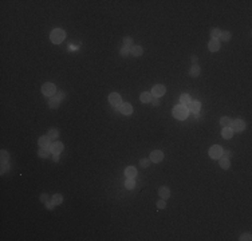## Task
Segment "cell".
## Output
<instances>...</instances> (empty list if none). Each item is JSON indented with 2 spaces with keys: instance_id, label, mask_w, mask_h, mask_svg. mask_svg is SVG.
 <instances>
[{
  "instance_id": "3",
  "label": "cell",
  "mask_w": 252,
  "mask_h": 241,
  "mask_svg": "<svg viewBox=\"0 0 252 241\" xmlns=\"http://www.w3.org/2000/svg\"><path fill=\"white\" fill-rule=\"evenodd\" d=\"M42 93L44 94V95L47 97H54L56 94V87L54 83H51V82H48V83H44L42 87Z\"/></svg>"
},
{
  "instance_id": "7",
  "label": "cell",
  "mask_w": 252,
  "mask_h": 241,
  "mask_svg": "<svg viewBox=\"0 0 252 241\" xmlns=\"http://www.w3.org/2000/svg\"><path fill=\"white\" fill-rule=\"evenodd\" d=\"M165 93H166V89H165V86H162V84H156V86L151 89V95L157 97V98L162 97Z\"/></svg>"
},
{
  "instance_id": "29",
  "label": "cell",
  "mask_w": 252,
  "mask_h": 241,
  "mask_svg": "<svg viewBox=\"0 0 252 241\" xmlns=\"http://www.w3.org/2000/svg\"><path fill=\"white\" fill-rule=\"evenodd\" d=\"M1 163H9V154L6 150H1Z\"/></svg>"
},
{
  "instance_id": "16",
  "label": "cell",
  "mask_w": 252,
  "mask_h": 241,
  "mask_svg": "<svg viewBox=\"0 0 252 241\" xmlns=\"http://www.w3.org/2000/svg\"><path fill=\"white\" fill-rule=\"evenodd\" d=\"M188 107H189V110H191V111L199 113L200 110H201V103H200V102H197V101H192Z\"/></svg>"
},
{
  "instance_id": "4",
  "label": "cell",
  "mask_w": 252,
  "mask_h": 241,
  "mask_svg": "<svg viewBox=\"0 0 252 241\" xmlns=\"http://www.w3.org/2000/svg\"><path fill=\"white\" fill-rule=\"evenodd\" d=\"M231 129H232V131H236V133H241L244 131V129H245V122H244L243 119H235L231 122Z\"/></svg>"
},
{
  "instance_id": "20",
  "label": "cell",
  "mask_w": 252,
  "mask_h": 241,
  "mask_svg": "<svg viewBox=\"0 0 252 241\" xmlns=\"http://www.w3.org/2000/svg\"><path fill=\"white\" fill-rule=\"evenodd\" d=\"M200 71H201V70H200L199 66H197V65H193V66L191 67V70H189V75L193 76V78H196V76L200 75Z\"/></svg>"
},
{
  "instance_id": "1",
  "label": "cell",
  "mask_w": 252,
  "mask_h": 241,
  "mask_svg": "<svg viewBox=\"0 0 252 241\" xmlns=\"http://www.w3.org/2000/svg\"><path fill=\"white\" fill-rule=\"evenodd\" d=\"M51 38V42L55 43V44H59V43H62L63 40H65L66 38V32L62 30V28H55L52 32H51L50 35Z\"/></svg>"
},
{
  "instance_id": "38",
  "label": "cell",
  "mask_w": 252,
  "mask_h": 241,
  "mask_svg": "<svg viewBox=\"0 0 252 241\" xmlns=\"http://www.w3.org/2000/svg\"><path fill=\"white\" fill-rule=\"evenodd\" d=\"M54 201H51V202H46V206H47V209H52L54 208Z\"/></svg>"
},
{
  "instance_id": "8",
  "label": "cell",
  "mask_w": 252,
  "mask_h": 241,
  "mask_svg": "<svg viewBox=\"0 0 252 241\" xmlns=\"http://www.w3.org/2000/svg\"><path fill=\"white\" fill-rule=\"evenodd\" d=\"M164 160V153L161 152V150H154V152L150 153V161H153V162H161V161Z\"/></svg>"
},
{
  "instance_id": "30",
  "label": "cell",
  "mask_w": 252,
  "mask_h": 241,
  "mask_svg": "<svg viewBox=\"0 0 252 241\" xmlns=\"http://www.w3.org/2000/svg\"><path fill=\"white\" fill-rule=\"evenodd\" d=\"M52 201L55 205H59V204H62V201H63V197H62V194H54Z\"/></svg>"
},
{
  "instance_id": "6",
  "label": "cell",
  "mask_w": 252,
  "mask_h": 241,
  "mask_svg": "<svg viewBox=\"0 0 252 241\" xmlns=\"http://www.w3.org/2000/svg\"><path fill=\"white\" fill-rule=\"evenodd\" d=\"M109 102L111 103L113 107H119L122 105V99H121V95L117 93H111L109 95Z\"/></svg>"
},
{
  "instance_id": "25",
  "label": "cell",
  "mask_w": 252,
  "mask_h": 241,
  "mask_svg": "<svg viewBox=\"0 0 252 241\" xmlns=\"http://www.w3.org/2000/svg\"><path fill=\"white\" fill-rule=\"evenodd\" d=\"M231 122H232V119L228 117H223L221 119H220V125H221L223 127H229L231 126Z\"/></svg>"
},
{
  "instance_id": "5",
  "label": "cell",
  "mask_w": 252,
  "mask_h": 241,
  "mask_svg": "<svg viewBox=\"0 0 252 241\" xmlns=\"http://www.w3.org/2000/svg\"><path fill=\"white\" fill-rule=\"evenodd\" d=\"M209 157L210 158H220L223 155V147L218 145H215L209 149Z\"/></svg>"
},
{
  "instance_id": "31",
  "label": "cell",
  "mask_w": 252,
  "mask_h": 241,
  "mask_svg": "<svg viewBox=\"0 0 252 241\" xmlns=\"http://www.w3.org/2000/svg\"><path fill=\"white\" fill-rule=\"evenodd\" d=\"M123 44H125V47H127V48L132 47V46H133V39H132V38H129V36L123 38Z\"/></svg>"
},
{
  "instance_id": "10",
  "label": "cell",
  "mask_w": 252,
  "mask_h": 241,
  "mask_svg": "<svg viewBox=\"0 0 252 241\" xmlns=\"http://www.w3.org/2000/svg\"><path fill=\"white\" fill-rule=\"evenodd\" d=\"M118 109H119L121 114H123V115H129V114H132V111H133V107L130 103H122Z\"/></svg>"
},
{
  "instance_id": "28",
  "label": "cell",
  "mask_w": 252,
  "mask_h": 241,
  "mask_svg": "<svg viewBox=\"0 0 252 241\" xmlns=\"http://www.w3.org/2000/svg\"><path fill=\"white\" fill-rule=\"evenodd\" d=\"M48 138H50V139H56V138H58V135H59V133H58V130L56 129H50L48 130Z\"/></svg>"
},
{
  "instance_id": "36",
  "label": "cell",
  "mask_w": 252,
  "mask_h": 241,
  "mask_svg": "<svg viewBox=\"0 0 252 241\" xmlns=\"http://www.w3.org/2000/svg\"><path fill=\"white\" fill-rule=\"evenodd\" d=\"M7 170H9V163H1V174L3 173H6Z\"/></svg>"
},
{
  "instance_id": "23",
  "label": "cell",
  "mask_w": 252,
  "mask_h": 241,
  "mask_svg": "<svg viewBox=\"0 0 252 241\" xmlns=\"http://www.w3.org/2000/svg\"><path fill=\"white\" fill-rule=\"evenodd\" d=\"M50 153H51V150L48 147H42L38 152V154H39V157H42V158H47L48 155H50Z\"/></svg>"
},
{
  "instance_id": "15",
  "label": "cell",
  "mask_w": 252,
  "mask_h": 241,
  "mask_svg": "<svg viewBox=\"0 0 252 241\" xmlns=\"http://www.w3.org/2000/svg\"><path fill=\"white\" fill-rule=\"evenodd\" d=\"M142 47H141V46H132V47H130V54H132L133 56H141L142 55Z\"/></svg>"
},
{
  "instance_id": "34",
  "label": "cell",
  "mask_w": 252,
  "mask_h": 241,
  "mask_svg": "<svg viewBox=\"0 0 252 241\" xmlns=\"http://www.w3.org/2000/svg\"><path fill=\"white\" fill-rule=\"evenodd\" d=\"M166 206V202H165V200H158V201H157V208H158V209H164V208Z\"/></svg>"
},
{
  "instance_id": "33",
  "label": "cell",
  "mask_w": 252,
  "mask_h": 241,
  "mask_svg": "<svg viewBox=\"0 0 252 241\" xmlns=\"http://www.w3.org/2000/svg\"><path fill=\"white\" fill-rule=\"evenodd\" d=\"M140 165L142 166V168H148V166L150 165V160H148V158H142V160L140 161Z\"/></svg>"
},
{
  "instance_id": "24",
  "label": "cell",
  "mask_w": 252,
  "mask_h": 241,
  "mask_svg": "<svg viewBox=\"0 0 252 241\" xmlns=\"http://www.w3.org/2000/svg\"><path fill=\"white\" fill-rule=\"evenodd\" d=\"M125 188H126V189H129V190L134 189V188H135V181H134V178H127V179H126Z\"/></svg>"
},
{
  "instance_id": "40",
  "label": "cell",
  "mask_w": 252,
  "mask_h": 241,
  "mask_svg": "<svg viewBox=\"0 0 252 241\" xmlns=\"http://www.w3.org/2000/svg\"><path fill=\"white\" fill-rule=\"evenodd\" d=\"M47 198H48L47 194H42V197H40V200H42L43 202H47Z\"/></svg>"
},
{
  "instance_id": "27",
  "label": "cell",
  "mask_w": 252,
  "mask_h": 241,
  "mask_svg": "<svg viewBox=\"0 0 252 241\" xmlns=\"http://www.w3.org/2000/svg\"><path fill=\"white\" fill-rule=\"evenodd\" d=\"M220 39H221L223 42H229L231 40V32L229 31H223L221 35H220Z\"/></svg>"
},
{
  "instance_id": "9",
  "label": "cell",
  "mask_w": 252,
  "mask_h": 241,
  "mask_svg": "<svg viewBox=\"0 0 252 241\" xmlns=\"http://www.w3.org/2000/svg\"><path fill=\"white\" fill-rule=\"evenodd\" d=\"M63 149H65V146H63V143L62 142H54L52 145H51V153H54V154H60L62 152H63Z\"/></svg>"
},
{
  "instance_id": "19",
  "label": "cell",
  "mask_w": 252,
  "mask_h": 241,
  "mask_svg": "<svg viewBox=\"0 0 252 241\" xmlns=\"http://www.w3.org/2000/svg\"><path fill=\"white\" fill-rule=\"evenodd\" d=\"M221 135H223V138H225V139H229V138H232V135H233L232 129H231V127H224V129H223V131H221Z\"/></svg>"
},
{
  "instance_id": "22",
  "label": "cell",
  "mask_w": 252,
  "mask_h": 241,
  "mask_svg": "<svg viewBox=\"0 0 252 241\" xmlns=\"http://www.w3.org/2000/svg\"><path fill=\"white\" fill-rule=\"evenodd\" d=\"M218 163H220V166H221L223 169H229V166H231L229 160H228L227 157H220V161H218Z\"/></svg>"
},
{
  "instance_id": "2",
  "label": "cell",
  "mask_w": 252,
  "mask_h": 241,
  "mask_svg": "<svg viewBox=\"0 0 252 241\" xmlns=\"http://www.w3.org/2000/svg\"><path fill=\"white\" fill-rule=\"evenodd\" d=\"M173 115H174V118H177V119L184 120L185 118L188 117V107L184 106V105H177V106L173 109Z\"/></svg>"
},
{
  "instance_id": "13",
  "label": "cell",
  "mask_w": 252,
  "mask_h": 241,
  "mask_svg": "<svg viewBox=\"0 0 252 241\" xmlns=\"http://www.w3.org/2000/svg\"><path fill=\"white\" fill-rule=\"evenodd\" d=\"M38 143H39L40 147H48L51 143V139L48 138V135H42V137L38 139Z\"/></svg>"
},
{
  "instance_id": "32",
  "label": "cell",
  "mask_w": 252,
  "mask_h": 241,
  "mask_svg": "<svg viewBox=\"0 0 252 241\" xmlns=\"http://www.w3.org/2000/svg\"><path fill=\"white\" fill-rule=\"evenodd\" d=\"M119 54H121V56H127L130 54V48H127V47H125V46H123V47L121 48Z\"/></svg>"
},
{
  "instance_id": "26",
  "label": "cell",
  "mask_w": 252,
  "mask_h": 241,
  "mask_svg": "<svg viewBox=\"0 0 252 241\" xmlns=\"http://www.w3.org/2000/svg\"><path fill=\"white\" fill-rule=\"evenodd\" d=\"M220 35H221V31H220L218 28H212V30H210V38H212V39H217L218 40Z\"/></svg>"
},
{
  "instance_id": "21",
  "label": "cell",
  "mask_w": 252,
  "mask_h": 241,
  "mask_svg": "<svg viewBox=\"0 0 252 241\" xmlns=\"http://www.w3.org/2000/svg\"><path fill=\"white\" fill-rule=\"evenodd\" d=\"M59 103H60V101H59V99L56 98L55 95H54V97H51V98H50V101H48V106H50L51 109H56V107L59 106Z\"/></svg>"
},
{
  "instance_id": "14",
  "label": "cell",
  "mask_w": 252,
  "mask_h": 241,
  "mask_svg": "<svg viewBox=\"0 0 252 241\" xmlns=\"http://www.w3.org/2000/svg\"><path fill=\"white\" fill-rule=\"evenodd\" d=\"M158 196H160L162 200H168L169 197H170V190H169V188H165V186L160 188L158 189Z\"/></svg>"
},
{
  "instance_id": "12",
  "label": "cell",
  "mask_w": 252,
  "mask_h": 241,
  "mask_svg": "<svg viewBox=\"0 0 252 241\" xmlns=\"http://www.w3.org/2000/svg\"><path fill=\"white\" fill-rule=\"evenodd\" d=\"M208 48H209V51H212V52H216V51H218V48H220V42H218L217 39H210V42L208 43Z\"/></svg>"
},
{
  "instance_id": "17",
  "label": "cell",
  "mask_w": 252,
  "mask_h": 241,
  "mask_svg": "<svg viewBox=\"0 0 252 241\" xmlns=\"http://www.w3.org/2000/svg\"><path fill=\"white\" fill-rule=\"evenodd\" d=\"M140 99H141V102H143V103H149V102L153 101V97H151V93H148V91H146V93L141 94Z\"/></svg>"
},
{
  "instance_id": "18",
  "label": "cell",
  "mask_w": 252,
  "mask_h": 241,
  "mask_svg": "<svg viewBox=\"0 0 252 241\" xmlns=\"http://www.w3.org/2000/svg\"><path fill=\"white\" fill-rule=\"evenodd\" d=\"M191 97L188 95V94H182L181 97H180V105H184V106H189V103H191Z\"/></svg>"
},
{
  "instance_id": "35",
  "label": "cell",
  "mask_w": 252,
  "mask_h": 241,
  "mask_svg": "<svg viewBox=\"0 0 252 241\" xmlns=\"http://www.w3.org/2000/svg\"><path fill=\"white\" fill-rule=\"evenodd\" d=\"M240 240H241V241H249V240H251V234H249V233L241 234V236H240Z\"/></svg>"
},
{
  "instance_id": "37",
  "label": "cell",
  "mask_w": 252,
  "mask_h": 241,
  "mask_svg": "<svg viewBox=\"0 0 252 241\" xmlns=\"http://www.w3.org/2000/svg\"><path fill=\"white\" fill-rule=\"evenodd\" d=\"M55 97L59 99V101H63V98H65V93H56Z\"/></svg>"
},
{
  "instance_id": "42",
  "label": "cell",
  "mask_w": 252,
  "mask_h": 241,
  "mask_svg": "<svg viewBox=\"0 0 252 241\" xmlns=\"http://www.w3.org/2000/svg\"><path fill=\"white\" fill-rule=\"evenodd\" d=\"M192 60H193V63L197 62V56H192Z\"/></svg>"
},
{
  "instance_id": "11",
  "label": "cell",
  "mask_w": 252,
  "mask_h": 241,
  "mask_svg": "<svg viewBox=\"0 0 252 241\" xmlns=\"http://www.w3.org/2000/svg\"><path fill=\"white\" fill-rule=\"evenodd\" d=\"M137 169L133 168V166H127V168L125 169V176L126 178H135L137 177Z\"/></svg>"
},
{
  "instance_id": "39",
  "label": "cell",
  "mask_w": 252,
  "mask_h": 241,
  "mask_svg": "<svg viewBox=\"0 0 252 241\" xmlns=\"http://www.w3.org/2000/svg\"><path fill=\"white\" fill-rule=\"evenodd\" d=\"M151 103H153V106H160V99H153Z\"/></svg>"
},
{
  "instance_id": "41",
  "label": "cell",
  "mask_w": 252,
  "mask_h": 241,
  "mask_svg": "<svg viewBox=\"0 0 252 241\" xmlns=\"http://www.w3.org/2000/svg\"><path fill=\"white\" fill-rule=\"evenodd\" d=\"M54 161L58 162V161H59V154H54Z\"/></svg>"
}]
</instances>
